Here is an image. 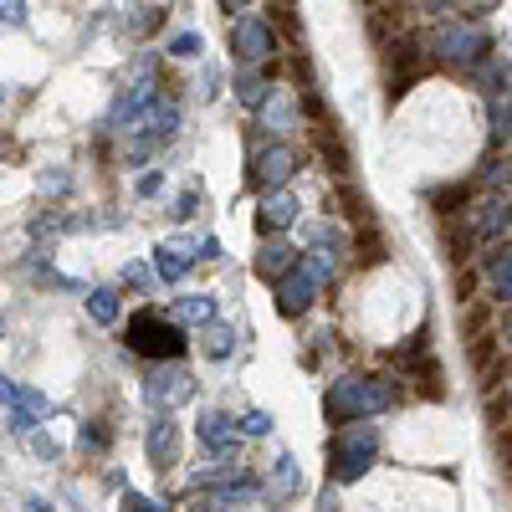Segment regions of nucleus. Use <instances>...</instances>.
Returning a JSON list of instances; mask_svg holds the SVG:
<instances>
[{
    "instance_id": "f8f14e48",
    "label": "nucleus",
    "mask_w": 512,
    "mask_h": 512,
    "mask_svg": "<svg viewBox=\"0 0 512 512\" xmlns=\"http://www.w3.org/2000/svg\"><path fill=\"white\" fill-rule=\"evenodd\" d=\"M292 262H297V251H292V246H282V241L256 246V272H262V277H287V272H292Z\"/></svg>"
},
{
    "instance_id": "aec40b11",
    "label": "nucleus",
    "mask_w": 512,
    "mask_h": 512,
    "mask_svg": "<svg viewBox=\"0 0 512 512\" xmlns=\"http://www.w3.org/2000/svg\"><path fill=\"white\" fill-rule=\"evenodd\" d=\"M88 313H93L98 323H113V318H118V292H108V287L88 292Z\"/></svg>"
},
{
    "instance_id": "ddd939ff",
    "label": "nucleus",
    "mask_w": 512,
    "mask_h": 512,
    "mask_svg": "<svg viewBox=\"0 0 512 512\" xmlns=\"http://www.w3.org/2000/svg\"><path fill=\"white\" fill-rule=\"evenodd\" d=\"M175 318L180 323H216V297L210 292H190V297H175Z\"/></svg>"
},
{
    "instance_id": "4be33fe9",
    "label": "nucleus",
    "mask_w": 512,
    "mask_h": 512,
    "mask_svg": "<svg viewBox=\"0 0 512 512\" xmlns=\"http://www.w3.org/2000/svg\"><path fill=\"white\" fill-rule=\"evenodd\" d=\"M241 436H272V415L251 405V410L241 415Z\"/></svg>"
},
{
    "instance_id": "423d86ee",
    "label": "nucleus",
    "mask_w": 512,
    "mask_h": 512,
    "mask_svg": "<svg viewBox=\"0 0 512 512\" xmlns=\"http://www.w3.org/2000/svg\"><path fill=\"white\" fill-rule=\"evenodd\" d=\"M313 292H318L313 267H308V262L292 267L287 277H277V313H282V318H303V313L313 308Z\"/></svg>"
},
{
    "instance_id": "39448f33",
    "label": "nucleus",
    "mask_w": 512,
    "mask_h": 512,
    "mask_svg": "<svg viewBox=\"0 0 512 512\" xmlns=\"http://www.w3.org/2000/svg\"><path fill=\"white\" fill-rule=\"evenodd\" d=\"M149 400L159 405V410H175V405H185L190 395H195V374L185 369V364H175V359H164V364H154V374H149Z\"/></svg>"
},
{
    "instance_id": "a878e982",
    "label": "nucleus",
    "mask_w": 512,
    "mask_h": 512,
    "mask_svg": "<svg viewBox=\"0 0 512 512\" xmlns=\"http://www.w3.org/2000/svg\"><path fill=\"white\" fill-rule=\"evenodd\" d=\"M123 282L144 292V287H149V272H144V267H134V262H128V267H123Z\"/></svg>"
},
{
    "instance_id": "a211bd4d",
    "label": "nucleus",
    "mask_w": 512,
    "mask_h": 512,
    "mask_svg": "<svg viewBox=\"0 0 512 512\" xmlns=\"http://www.w3.org/2000/svg\"><path fill=\"white\" fill-rule=\"evenodd\" d=\"M354 251H359V267H374V262H384V236L364 221L359 236H354Z\"/></svg>"
},
{
    "instance_id": "5701e85b",
    "label": "nucleus",
    "mask_w": 512,
    "mask_h": 512,
    "mask_svg": "<svg viewBox=\"0 0 512 512\" xmlns=\"http://www.w3.org/2000/svg\"><path fill=\"white\" fill-rule=\"evenodd\" d=\"M492 139L497 144L512 139V103H492Z\"/></svg>"
},
{
    "instance_id": "2eb2a0df",
    "label": "nucleus",
    "mask_w": 512,
    "mask_h": 512,
    "mask_svg": "<svg viewBox=\"0 0 512 512\" xmlns=\"http://www.w3.org/2000/svg\"><path fill=\"white\" fill-rule=\"evenodd\" d=\"M487 287H492L497 303H512V251L487 256Z\"/></svg>"
},
{
    "instance_id": "9b49d317",
    "label": "nucleus",
    "mask_w": 512,
    "mask_h": 512,
    "mask_svg": "<svg viewBox=\"0 0 512 512\" xmlns=\"http://www.w3.org/2000/svg\"><path fill=\"white\" fill-rule=\"evenodd\" d=\"M297 216H303V210H297L292 195H267L262 210H256V226H262V231H282V226H292Z\"/></svg>"
},
{
    "instance_id": "9d476101",
    "label": "nucleus",
    "mask_w": 512,
    "mask_h": 512,
    "mask_svg": "<svg viewBox=\"0 0 512 512\" xmlns=\"http://www.w3.org/2000/svg\"><path fill=\"white\" fill-rule=\"evenodd\" d=\"M507 231H512V195L487 200L477 216H472V236H482V241H502Z\"/></svg>"
},
{
    "instance_id": "1a4fd4ad",
    "label": "nucleus",
    "mask_w": 512,
    "mask_h": 512,
    "mask_svg": "<svg viewBox=\"0 0 512 512\" xmlns=\"http://www.w3.org/2000/svg\"><path fill=\"white\" fill-rule=\"evenodd\" d=\"M149 461L159 466V472H169V466L180 461V425H175V415L169 410H159L154 420H149Z\"/></svg>"
},
{
    "instance_id": "6ab92c4d",
    "label": "nucleus",
    "mask_w": 512,
    "mask_h": 512,
    "mask_svg": "<svg viewBox=\"0 0 512 512\" xmlns=\"http://www.w3.org/2000/svg\"><path fill=\"white\" fill-rule=\"evenodd\" d=\"M236 47H241L246 57H262V52L272 47V36L256 26V21H246V26H236Z\"/></svg>"
},
{
    "instance_id": "412c9836",
    "label": "nucleus",
    "mask_w": 512,
    "mask_h": 512,
    "mask_svg": "<svg viewBox=\"0 0 512 512\" xmlns=\"http://www.w3.org/2000/svg\"><path fill=\"white\" fill-rule=\"evenodd\" d=\"M308 267H313V277H318V282H333V277H338V251H328V246L308 251Z\"/></svg>"
},
{
    "instance_id": "7c9ffc66",
    "label": "nucleus",
    "mask_w": 512,
    "mask_h": 512,
    "mask_svg": "<svg viewBox=\"0 0 512 512\" xmlns=\"http://www.w3.org/2000/svg\"><path fill=\"white\" fill-rule=\"evenodd\" d=\"M374 6H379V0H374Z\"/></svg>"
},
{
    "instance_id": "f03ea898",
    "label": "nucleus",
    "mask_w": 512,
    "mask_h": 512,
    "mask_svg": "<svg viewBox=\"0 0 512 512\" xmlns=\"http://www.w3.org/2000/svg\"><path fill=\"white\" fill-rule=\"evenodd\" d=\"M374 461H379V431H369V425H338L333 451H328V477L359 482Z\"/></svg>"
},
{
    "instance_id": "dca6fc26",
    "label": "nucleus",
    "mask_w": 512,
    "mask_h": 512,
    "mask_svg": "<svg viewBox=\"0 0 512 512\" xmlns=\"http://www.w3.org/2000/svg\"><path fill=\"white\" fill-rule=\"evenodd\" d=\"M154 272H159L164 282H185V277H190V256H185L180 246H159V251H154Z\"/></svg>"
},
{
    "instance_id": "f3484780",
    "label": "nucleus",
    "mask_w": 512,
    "mask_h": 512,
    "mask_svg": "<svg viewBox=\"0 0 512 512\" xmlns=\"http://www.w3.org/2000/svg\"><path fill=\"white\" fill-rule=\"evenodd\" d=\"M231 354H236V328L210 323V328H205V359L221 364V359H231Z\"/></svg>"
},
{
    "instance_id": "4468645a",
    "label": "nucleus",
    "mask_w": 512,
    "mask_h": 512,
    "mask_svg": "<svg viewBox=\"0 0 512 512\" xmlns=\"http://www.w3.org/2000/svg\"><path fill=\"white\" fill-rule=\"evenodd\" d=\"M297 487H303L297 461H292V456H277V466H272V492H277V502H272V507H287V497H297Z\"/></svg>"
},
{
    "instance_id": "c756f323",
    "label": "nucleus",
    "mask_w": 512,
    "mask_h": 512,
    "mask_svg": "<svg viewBox=\"0 0 512 512\" xmlns=\"http://www.w3.org/2000/svg\"><path fill=\"white\" fill-rule=\"evenodd\" d=\"M226 6H231V11H236V6H241V0H226Z\"/></svg>"
},
{
    "instance_id": "20e7f679",
    "label": "nucleus",
    "mask_w": 512,
    "mask_h": 512,
    "mask_svg": "<svg viewBox=\"0 0 512 512\" xmlns=\"http://www.w3.org/2000/svg\"><path fill=\"white\" fill-rule=\"evenodd\" d=\"M0 400H6V425H11L16 436L36 431V425L52 415V400H47V395H36V390H26V384H16V379L0 384Z\"/></svg>"
},
{
    "instance_id": "7ed1b4c3",
    "label": "nucleus",
    "mask_w": 512,
    "mask_h": 512,
    "mask_svg": "<svg viewBox=\"0 0 512 512\" xmlns=\"http://www.w3.org/2000/svg\"><path fill=\"white\" fill-rule=\"evenodd\" d=\"M128 349L164 364V359H180L185 333H180V323H169L159 313H134V323H128Z\"/></svg>"
},
{
    "instance_id": "393cba45",
    "label": "nucleus",
    "mask_w": 512,
    "mask_h": 512,
    "mask_svg": "<svg viewBox=\"0 0 512 512\" xmlns=\"http://www.w3.org/2000/svg\"><path fill=\"white\" fill-rule=\"evenodd\" d=\"M82 446H88V451H103V446H108V431H103V425H82Z\"/></svg>"
},
{
    "instance_id": "c85d7f7f",
    "label": "nucleus",
    "mask_w": 512,
    "mask_h": 512,
    "mask_svg": "<svg viewBox=\"0 0 512 512\" xmlns=\"http://www.w3.org/2000/svg\"><path fill=\"white\" fill-rule=\"evenodd\" d=\"M318 512H333V497H323V507H318Z\"/></svg>"
},
{
    "instance_id": "0eeeda50",
    "label": "nucleus",
    "mask_w": 512,
    "mask_h": 512,
    "mask_svg": "<svg viewBox=\"0 0 512 512\" xmlns=\"http://www.w3.org/2000/svg\"><path fill=\"white\" fill-rule=\"evenodd\" d=\"M200 441H205V451H216L221 466H231L241 456V425H231V415H221V410H205L200 415Z\"/></svg>"
},
{
    "instance_id": "6e6552de",
    "label": "nucleus",
    "mask_w": 512,
    "mask_h": 512,
    "mask_svg": "<svg viewBox=\"0 0 512 512\" xmlns=\"http://www.w3.org/2000/svg\"><path fill=\"white\" fill-rule=\"evenodd\" d=\"M292 175H297V154L287 144L262 149V154H256V164H251V185H262V190H282Z\"/></svg>"
},
{
    "instance_id": "b1692460",
    "label": "nucleus",
    "mask_w": 512,
    "mask_h": 512,
    "mask_svg": "<svg viewBox=\"0 0 512 512\" xmlns=\"http://www.w3.org/2000/svg\"><path fill=\"white\" fill-rule=\"evenodd\" d=\"M123 512H175V507L154 502V497H144V492H123Z\"/></svg>"
},
{
    "instance_id": "bb28decb",
    "label": "nucleus",
    "mask_w": 512,
    "mask_h": 512,
    "mask_svg": "<svg viewBox=\"0 0 512 512\" xmlns=\"http://www.w3.org/2000/svg\"><path fill=\"white\" fill-rule=\"evenodd\" d=\"M195 251H200V262H216V256H221V241H216V236H205Z\"/></svg>"
},
{
    "instance_id": "f257e3e1",
    "label": "nucleus",
    "mask_w": 512,
    "mask_h": 512,
    "mask_svg": "<svg viewBox=\"0 0 512 512\" xmlns=\"http://www.w3.org/2000/svg\"><path fill=\"white\" fill-rule=\"evenodd\" d=\"M395 400H400V384L395 379H384V374H354V379H338L333 384L323 410H328L333 425H359V420H369L379 410H390Z\"/></svg>"
},
{
    "instance_id": "cd10ccee",
    "label": "nucleus",
    "mask_w": 512,
    "mask_h": 512,
    "mask_svg": "<svg viewBox=\"0 0 512 512\" xmlns=\"http://www.w3.org/2000/svg\"><path fill=\"white\" fill-rule=\"evenodd\" d=\"M31 446H36V456H47V461H57V441H47V436H36Z\"/></svg>"
}]
</instances>
